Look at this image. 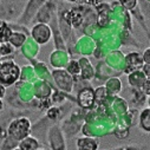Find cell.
I'll list each match as a JSON object with an SVG mask.
<instances>
[{
  "instance_id": "1",
  "label": "cell",
  "mask_w": 150,
  "mask_h": 150,
  "mask_svg": "<svg viewBox=\"0 0 150 150\" xmlns=\"http://www.w3.org/2000/svg\"><path fill=\"white\" fill-rule=\"evenodd\" d=\"M19 76V69L13 64H4L0 69V84L12 85Z\"/></svg>"
},
{
  "instance_id": "2",
  "label": "cell",
  "mask_w": 150,
  "mask_h": 150,
  "mask_svg": "<svg viewBox=\"0 0 150 150\" xmlns=\"http://www.w3.org/2000/svg\"><path fill=\"white\" fill-rule=\"evenodd\" d=\"M33 37L38 43H46L50 37V30L45 25H37L33 30Z\"/></svg>"
},
{
  "instance_id": "3",
  "label": "cell",
  "mask_w": 150,
  "mask_h": 150,
  "mask_svg": "<svg viewBox=\"0 0 150 150\" xmlns=\"http://www.w3.org/2000/svg\"><path fill=\"white\" fill-rule=\"evenodd\" d=\"M78 149L79 150H96V143L92 139H79Z\"/></svg>"
},
{
  "instance_id": "4",
  "label": "cell",
  "mask_w": 150,
  "mask_h": 150,
  "mask_svg": "<svg viewBox=\"0 0 150 150\" xmlns=\"http://www.w3.org/2000/svg\"><path fill=\"white\" fill-rule=\"evenodd\" d=\"M79 102H81V104L83 105V106H90L91 104H92V102H93V93H92V91H90L89 92V96H85V92H84V90L79 93Z\"/></svg>"
},
{
  "instance_id": "5",
  "label": "cell",
  "mask_w": 150,
  "mask_h": 150,
  "mask_svg": "<svg viewBox=\"0 0 150 150\" xmlns=\"http://www.w3.org/2000/svg\"><path fill=\"white\" fill-rule=\"evenodd\" d=\"M109 7L106 5H103V8L99 10V16H98V24L99 26L103 27V20H105V25L109 23Z\"/></svg>"
},
{
  "instance_id": "6",
  "label": "cell",
  "mask_w": 150,
  "mask_h": 150,
  "mask_svg": "<svg viewBox=\"0 0 150 150\" xmlns=\"http://www.w3.org/2000/svg\"><path fill=\"white\" fill-rule=\"evenodd\" d=\"M10 42L13 44V45H16V46H20L23 43H24V40H25V35L24 34H20V33H11V35H10Z\"/></svg>"
},
{
  "instance_id": "7",
  "label": "cell",
  "mask_w": 150,
  "mask_h": 150,
  "mask_svg": "<svg viewBox=\"0 0 150 150\" xmlns=\"http://www.w3.org/2000/svg\"><path fill=\"white\" fill-rule=\"evenodd\" d=\"M10 35H11L10 28H8L5 24H0V42H6V40H8Z\"/></svg>"
},
{
  "instance_id": "8",
  "label": "cell",
  "mask_w": 150,
  "mask_h": 150,
  "mask_svg": "<svg viewBox=\"0 0 150 150\" xmlns=\"http://www.w3.org/2000/svg\"><path fill=\"white\" fill-rule=\"evenodd\" d=\"M21 144H24V145H21L23 150H34L37 148V142L32 138H28V139L24 141Z\"/></svg>"
},
{
  "instance_id": "9",
  "label": "cell",
  "mask_w": 150,
  "mask_h": 150,
  "mask_svg": "<svg viewBox=\"0 0 150 150\" xmlns=\"http://www.w3.org/2000/svg\"><path fill=\"white\" fill-rule=\"evenodd\" d=\"M5 95V89H4V86L0 84V97H3Z\"/></svg>"
},
{
  "instance_id": "10",
  "label": "cell",
  "mask_w": 150,
  "mask_h": 150,
  "mask_svg": "<svg viewBox=\"0 0 150 150\" xmlns=\"http://www.w3.org/2000/svg\"><path fill=\"white\" fill-rule=\"evenodd\" d=\"M144 60H146V63L149 64V50H146V52L144 53Z\"/></svg>"
},
{
  "instance_id": "11",
  "label": "cell",
  "mask_w": 150,
  "mask_h": 150,
  "mask_svg": "<svg viewBox=\"0 0 150 150\" xmlns=\"http://www.w3.org/2000/svg\"><path fill=\"white\" fill-rule=\"evenodd\" d=\"M69 1H78V0H69Z\"/></svg>"
}]
</instances>
